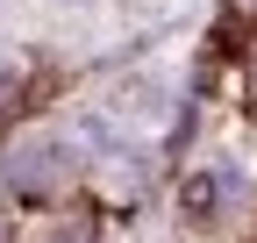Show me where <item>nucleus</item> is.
Wrapping results in <instances>:
<instances>
[{"mask_svg": "<svg viewBox=\"0 0 257 243\" xmlns=\"http://www.w3.org/2000/svg\"><path fill=\"white\" fill-rule=\"evenodd\" d=\"M0 179H8L15 193H50V186L72 179V158H64L57 136H29V143H15L8 158H0Z\"/></svg>", "mask_w": 257, "mask_h": 243, "instance_id": "1", "label": "nucleus"}, {"mask_svg": "<svg viewBox=\"0 0 257 243\" xmlns=\"http://www.w3.org/2000/svg\"><path fill=\"white\" fill-rule=\"evenodd\" d=\"M221 193H229V179H193V186H186V207H193V215H214Z\"/></svg>", "mask_w": 257, "mask_h": 243, "instance_id": "2", "label": "nucleus"}, {"mask_svg": "<svg viewBox=\"0 0 257 243\" xmlns=\"http://www.w3.org/2000/svg\"><path fill=\"white\" fill-rule=\"evenodd\" d=\"M15 100V65H0V107Z\"/></svg>", "mask_w": 257, "mask_h": 243, "instance_id": "3", "label": "nucleus"}, {"mask_svg": "<svg viewBox=\"0 0 257 243\" xmlns=\"http://www.w3.org/2000/svg\"><path fill=\"white\" fill-rule=\"evenodd\" d=\"M57 8H79V0H57Z\"/></svg>", "mask_w": 257, "mask_h": 243, "instance_id": "4", "label": "nucleus"}]
</instances>
